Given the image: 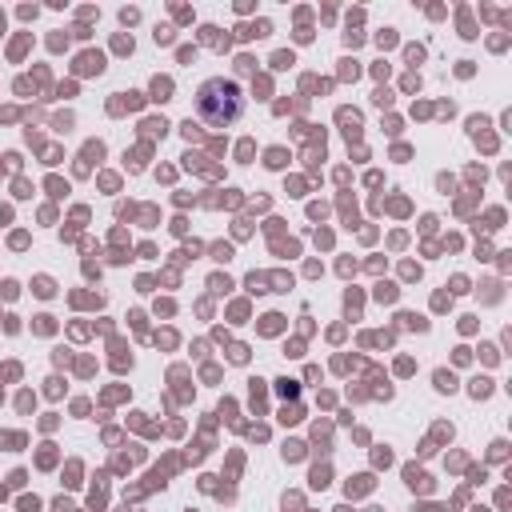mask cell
I'll use <instances>...</instances> for the list:
<instances>
[{"label": "cell", "mask_w": 512, "mask_h": 512, "mask_svg": "<svg viewBox=\"0 0 512 512\" xmlns=\"http://www.w3.org/2000/svg\"><path fill=\"white\" fill-rule=\"evenodd\" d=\"M196 112H200V120L204 124H212V128H228L232 120H240V112H244V92H240V84L236 80H204L200 84V92H196Z\"/></svg>", "instance_id": "cell-1"}]
</instances>
